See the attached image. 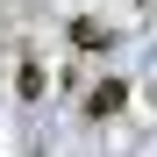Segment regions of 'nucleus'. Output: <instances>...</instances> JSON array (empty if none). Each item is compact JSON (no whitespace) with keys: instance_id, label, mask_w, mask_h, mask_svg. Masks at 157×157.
<instances>
[{"instance_id":"obj_1","label":"nucleus","mask_w":157,"mask_h":157,"mask_svg":"<svg viewBox=\"0 0 157 157\" xmlns=\"http://www.w3.org/2000/svg\"><path fill=\"white\" fill-rule=\"evenodd\" d=\"M121 100H128V86H121V78H100V86L86 93V114L100 121V114H114V107H121Z\"/></svg>"},{"instance_id":"obj_3","label":"nucleus","mask_w":157,"mask_h":157,"mask_svg":"<svg viewBox=\"0 0 157 157\" xmlns=\"http://www.w3.org/2000/svg\"><path fill=\"white\" fill-rule=\"evenodd\" d=\"M14 93H21V100H43V64H36V57L14 71Z\"/></svg>"},{"instance_id":"obj_2","label":"nucleus","mask_w":157,"mask_h":157,"mask_svg":"<svg viewBox=\"0 0 157 157\" xmlns=\"http://www.w3.org/2000/svg\"><path fill=\"white\" fill-rule=\"evenodd\" d=\"M71 43H78V50H107V29H100V21H86V14H78V21H71Z\"/></svg>"}]
</instances>
